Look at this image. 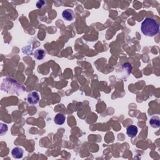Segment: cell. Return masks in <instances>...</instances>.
<instances>
[{
    "label": "cell",
    "mask_w": 160,
    "mask_h": 160,
    "mask_svg": "<svg viewBox=\"0 0 160 160\" xmlns=\"http://www.w3.org/2000/svg\"><path fill=\"white\" fill-rule=\"evenodd\" d=\"M141 30L145 36L153 37L159 33V26L155 19L146 18L142 23Z\"/></svg>",
    "instance_id": "6da1fadb"
},
{
    "label": "cell",
    "mask_w": 160,
    "mask_h": 160,
    "mask_svg": "<svg viewBox=\"0 0 160 160\" xmlns=\"http://www.w3.org/2000/svg\"><path fill=\"white\" fill-rule=\"evenodd\" d=\"M27 100H28V103H30V104L31 105L37 104L40 100V96H39L38 93L36 91L30 93L29 95H28Z\"/></svg>",
    "instance_id": "7a4b0ae2"
},
{
    "label": "cell",
    "mask_w": 160,
    "mask_h": 160,
    "mask_svg": "<svg viewBox=\"0 0 160 160\" xmlns=\"http://www.w3.org/2000/svg\"><path fill=\"white\" fill-rule=\"evenodd\" d=\"M62 16L66 21H71L74 19V13L71 9H67L63 11Z\"/></svg>",
    "instance_id": "3957f363"
},
{
    "label": "cell",
    "mask_w": 160,
    "mask_h": 160,
    "mask_svg": "<svg viewBox=\"0 0 160 160\" xmlns=\"http://www.w3.org/2000/svg\"><path fill=\"white\" fill-rule=\"evenodd\" d=\"M23 150L20 147H15L13 149L11 152V155L13 158L16 159H20L23 156Z\"/></svg>",
    "instance_id": "277c9868"
},
{
    "label": "cell",
    "mask_w": 160,
    "mask_h": 160,
    "mask_svg": "<svg viewBox=\"0 0 160 160\" xmlns=\"http://www.w3.org/2000/svg\"><path fill=\"white\" fill-rule=\"evenodd\" d=\"M138 128L135 125H130L126 129V133L129 137L134 138L138 133Z\"/></svg>",
    "instance_id": "5b68a950"
},
{
    "label": "cell",
    "mask_w": 160,
    "mask_h": 160,
    "mask_svg": "<svg viewBox=\"0 0 160 160\" xmlns=\"http://www.w3.org/2000/svg\"><path fill=\"white\" fill-rule=\"evenodd\" d=\"M66 120L65 116L62 113H58L54 117V123L58 125H62L64 123Z\"/></svg>",
    "instance_id": "8992f818"
},
{
    "label": "cell",
    "mask_w": 160,
    "mask_h": 160,
    "mask_svg": "<svg viewBox=\"0 0 160 160\" xmlns=\"http://www.w3.org/2000/svg\"><path fill=\"white\" fill-rule=\"evenodd\" d=\"M149 124L152 127L157 128L160 126V121L159 118L157 116H153L149 120Z\"/></svg>",
    "instance_id": "52a82bcc"
},
{
    "label": "cell",
    "mask_w": 160,
    "mask_h": 160,
    "mask_svg": "<svg viewBox=\"0 0 160 160\" xmlns=\"http://www.w3.org/2000/svg\"><path fill=\"white\" fill-rule=\"evenodd\" d=\"M46 54L45 51L43 50H37L34 53V58L38 60H41L44 58V56Z\"/></svg>",
    "instance_id": "ba28073f"
},
{
    "label": "cell",
    "mask_w": 160,
    "mask_h": 160,
    "mask_svg": "<svg viewBox=\"0 0 160 160\" xmlns=\"http://www.w3.org/2000/svg\"><path fill=\"white\" fill-rule=\"evenodd\" d=\"M45 3H46V2L44 1H39L36 3V6L38 8L41 9L44 6Z\"/></svg>",
    "instance_id": "9c48e42d"
}]
</instances>
